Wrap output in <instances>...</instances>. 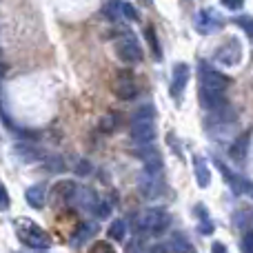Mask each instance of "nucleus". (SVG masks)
<instances>
[{"label":"nucleus","mask_w":253,"mask_h":253,"mask_svg":"<svg viewBox=\"0 0 253 253\" xmlns=\"http://www.w3.org/2000/svg\"><path fill=\"white\" fill-rule=\"evenodd\" d=\"M156 109L151 105L140 107L133 114V120H131V140L135 144H149L153 138H156Z\"/></svg>","instance_id":"nucleus-1"},{"label":"nucleus","mask_w":253,"mask_h":253,"mask_svg":"<svg viewBox=\"0 0 253 253\" xmlns=\"http://www.w3.org/2000/svg\"><path fill=\"white\" fill-rule=\"evenodd\" d=\"M13 229H16V236L20 238V242H25L31 249H49L51 247V236L42 227H38L34 220L18 218L13 222Z\"/></svg>","instance_id":"nucleus-2"},{"label":"nucleus","mask_w":253,"mask_h":253,"mask_svg":"<svg viewBox=\"0 0 253 253\" xmlns=\"http://www.w3.org/2000/svg\"><path fill=\"white\" fill-rule=\"evenodd\" d=\"M138 224L142 231L153 233V236H160V233H165L167 227H169V213H167L165 209L153 207V209H147L142 215H140Z\"/></svg>","instance_id":"nucleus-3"},{"label":"nucleus","mask_w":253,"mask_h":253,"mask_svg":"<svg viewBox=\"0 0 253 253\" xmlns=\"http://www.w3.org/2000/svg\"><path fill=\"white\" fill-rule=\"evenodd\" d=\"M231 80L227 78L224 74L220 71L211 69V67H200V91H207V93H224V89L229 87Z\"/></svg>","instance_id":"nucleus-4"},{"label":"nucleus","mask_w":253,"mask_h":253,"mask_svg":"<svg viewBox=\"0 0 253 253\" xmlns=\"http://www.w3.org/2000/svg\"><path fill=\"white\" fill-rule=\"evenodd\" d=\"M116 53H118V58L123 62H126V65H133V62L142 60V47H140L138 40L131 34H125L116 40Z\"/></svg>","instance_id":"nucleus-5"},{"label":"nucleus","mask_w":253,"mask_h":253,"mask_svg":"<svg viewBox=\"0 0 253 253\" xmlns=\"http://www.w3.org/2000/svg\"><path fill=\"white\" fill-rule=\"evenodd\" d=\"M213 58H215V62H220V65H224V67H236L238 62L242 60V44H240V40H238V38L224 40V42L215 49Z\"/></svg>","instance_id":"nucleus-6"},{"label":"nucleus","mask_w":253,"mask_h":253,"mask_svg":"<svg viewBox=\"0 0 253 253\" xmlns=\"http://www.w3.org/2000/svg\"><path fill=\"white\" fill-rule=\"evenodd\" d=\"M222 25H224V20H222V16H220L215 9L207 7L196 16V29L200 31V34H205V36L215 34L218 29H222Z\"/></svg>","instance_id":"nucleus-7"},{"label":"nucleus","mask_w":253,"mask_h":253,"mask_svg":"<svg viewBox=\"0 0 253 253\" xmlns=\"http://www.w3.org/2000/svg\"><path fill=\"white\" fill-rule=\"evenodd\" d=\"M114 93L120 100H133V98L138 96V84H135V78L129 71H120V74L116 76Z\"/></svg>","instance_id":"nucleus-8"},{"label":"nucleus","mask_w":253,"mask_h":253,"mask_svg":"<svg viewBox=\"0 0 253 253\" xmlns=\"http://www.w3.org/2000/svg\"><path fill=\"white\" fill-rule=\"evenodd\" d=\"M189 76H191V69H189V65H184V62H178V65L173 67V74H171V84H169V91H171V96H173V98L182 96V91L187 89Z\"/></svg>","instance_id":"nucleus-9"},{"label":"nucleus","mask_w":253,"mask_h":253,"mask_svg":"<svg viewBox=\"0 0 253 253\" xmlns=\"http://www.w3.org/2000/svg\"><path fill=\"white\" fill-rule=\"evenodd\" d=\"M138 158L142 160V165H144V171L147 173H160L162 171V156H160V151L158 149H147V151H140L138 153Z\"/></svg>","instance_id":"nucleus-10"},{"label":"nucleus","mask_w":253,"mask_h":253,"mask_svg":"<svg viewBox=\"0 0 253 253\" xmlns=\"http://www.w3.org/2000/svg\"><path fill=\"white\" fill-rule=\"evenodd\" d=\"M193 173H196V182L200 184L202 189L211 184V171H209V165H207L205 158H193Z\"/></svg>","instance_id":"nucleus-11"},{"label":"nucleus","mask_w":253,"mask_h":253,"mask_svg":"<svg viewBox=\"0 0 253 253\" xmlns=\"http://www.w3.org/2000/svg\"><path fill=\"white\" fill-rule=\"evenodd\" d=\"M25 198L34 209H42L44 198H47V187L44 184H34V187H29L25 191Z\"/></svg>","instance_id":"nucleus-12"},{"label":"nucleus","mask_w":253,"mask_h":253,"mask_svg":"<svg viewBox=\"0 0 253 253\" xmlns=\"http://www.w3.org/2000/svg\"><path fill=\"white\" fill-rule=\"evenodd\" d=\"M74 191H76V184L74 182H69V180H65V182H58L56 187H53V193H51V198H53V202L58 205V200L62 198V202H71L74 200Z\"/></svg>","instance_id":"nucleus-13"},{"label":"nucleus","mask_w":253,"mask_h":253,"mask_svg":"<svg viewBox=\"0 0 253 253\" xmlns=\"http://www.w3.org/2000/svg\"><path fill=\"white\" fill-rule=\"evenodd\" d=\"M140 189L147 198H156L160 193V182L156 180V173H147L142 180H140Z\"/></svg>","instance_id":"nucleus-14"},{"label":"nucleus","mask_w":253,"mask_h":253,"mask_svg":"<svg viewBox=\"0 0 253 253\" xmlns=\"http://www.w3.org/2000/svg\"><path fill=\"white\" fill-rule=\"evenodd\" d=\"M98 233V224L96 222H87V224H80L78 233L74 238V245H84L87 240H91L93 236Z\"/></svg>","instance_id":"nucleus-15"},{"label":"nucleus","mask_w":253,"mask_h":253,"mask_svg":"<svg viewBox=\"0 0 253 253\" xmlns=\"http://www.w3.org/2000/svg\"><path fill=\"white\" fill-rule=\"evenodd\" d=\"M171 251L173 253H196L193 251V247L189 245V240L182 236V233H175V236L171 238Z\"/></svg>","instance_id":"nucleus-16"},{"label":"nucleus","mask_w":253,"mask_h":253,"mask_svg":"<svg viewBox=\"0 0 253 253\" xmlns=\"http://www.w3.org/2000/svg\"><path fill=\"white\" fill-rule=\"evenodd\" d=\"M16 156L20 158L22 162H34V160H38L40 158V153H38V149H34V147H27V144H16Z\"/></svg>","instance_id":"nucleus-17"},{"label":"nucleus","mask_w":253,"mask_h":253,"mask_svg":"<svg viewBox=\"0 0 253 253\" xmlns=\"http://www.w3.org/2000/svg\"><path fill=\"white\" fill-rule=\"evenodd\" d=\"M144 36H147V40H149V47H151V51H153V58H156V60H160L162 51H160V44H158L156 29H153V27H147V29H144Z\"/></svg>","instance_id":"nucleus-18"},{"label":"nucleus","mask_w":253,"mask_h":253,"mask_svg":"<svg viewBox=\"0 0 253 253\" xmlns=\"http://www.w3.org/2000/svg\"><path fill=\"white\" fill-rule=\"evenodd\" d=\"M125 231H126V224L123 220H116V222L109 227V238L116 242H120V240H125Z\"/></svg>","instance_id":"nucleus-19"},{"label":"nucleus","mask_w":253,"mask_h":253,"mask_svg":"<svg viewBox=\"0 0 253 253\" xmlns=\"http://www.w3.org/2000/svg\"><path fill=\"white\" fill-rule=\"evenodd\" d=\"M120 4H123V2H120V0H109V4H107V9H105V11H107V16H109V18H114V20H118V18H120V13H123V9H120Z\"/></svg>","instance_id":"nucleus-20"},{"label":"nucleus","mask_w":253,"mask_h":253,"mask_svg":"<svg viewBox=\"0 0 253 253\" xmlns=\"http://www.w3.org/2000/svg\"><path fill=\"white\" fill-rule=\"evenodd\" d=\"M120 9H123V16L125 18H129V20H140V13H138V9H135L133 4L123 2V4H120Z\"/></svg>","instance_id":"nucleus-21"},{"label":"nucleus","mask_w":253,"mask_h":253,"mask_svg":"<svg viewBox=\"0 0 253 253\" xmlns=\"http://www.w3.org/2000/svg\"><path fill=\"white\" fill-rule=\"evenodd\" d=\"M89 253H116V249L109 245V242H93L91 249H89Z\"/></svg>","instance_id":"nucleus-22"},{"label":"nucleus","mask_w":253,"mask_h":253,"mask_svg":"<svg viewBox=\"0 0 253 253\" xmlns=\"http://www.w3.org/2000/svg\"><path fill=\"white\" fill-rule=\"evenodd\" d=\"M93 211H96L98 218H107V215L111 213V207H109V202H98V205L93 207Z\"/></svg>","instance_id":"nucleus-23"},{"label":"nucleus","mask_w":253,"mask_h":253,"mask_svg":"<svg viewBox=\"0 0 253 253\" xmlns=\"http://www.w3.org/2000/svg\"><path fill=\"white\" fill-rule=\"evenodd\" d=\"M242 253H253V231L245 233L242 238Z\"/></svg>","instance_id":"nucleus-24"},{"label":"nucleus","mask_w":253,"mask_h":253,"mask_svg":"<svg viewBox=\"0 0 253 253\" xmlns=\"http://www.w3.org/2000/svg\"><path fill=\"white\" fill-rule=\"evenodd\" d=\"M9 209V193H7V187L0 184V211Z\"/></svg>","instance_id":"nucleus-25"},{"label":"nucleus","mask_w":253,"mask_h":253,"mask_svg":"<svg viewBox=\"0 0 253 253\" xmlns=\"http://www.w3.org/2000/svg\"><path fill=\"white\" fill-rule=\"evenodd\" d=\"M220 2H222L227 9H231V11H238V9H242L245 0H220Z\"/></svg>","instance_id":"nucleus-26"},{"label":"nucleus","mask_w":253,"mask_h":253,"mask_svg":"<svg viewBox=\"0 0 253 253\" xmlns=\"http://www.w3.org/2000/svg\"><path fill=\"white\" fill-rule=\"evenodd\" d=\"M236 22H238L240 27H245V29L249 31V34H253V20H251V18H238Z\"/></svg>","instance_id":"nucleus-27"},{"label":"nucleus","mask_w":253,"mask_h":253,"mask_svg":"<svg viewBox=\"0 0 253 253\" xmlns=\"http://www.w3.org/2000/svg\"><path fill=\"white\" fill-rule=\"evenodd\" d=\"M114 123L118 125V120H116L114 116H107V118L102 120V129H105V131H111V129H114Z\"/></svg>","instance_id":"nucleus-28"},{"label":"nucleus","mask_w":253,"mask_h":253,"mask_svg":"<svg viewBox=\"0 0 253 253\" xmlns=\"http://www.w3.org/2000/svg\"><path fill=\"white\" fill-rule=\"evenodd\" d=\"M198 229H200V233H205V236H209V233H213V224H211L209 220H207V222H205V220H202V222H200V227H198Z\"/></svg>","instance_id":"nucleus-29"},{"label":"nucleus","mask_w":253,"mask_h":253,"mask_svg":"<svg viewBox=\"0 0 253 253\" xmlns=\"http://www.w3.org/2000/svg\"><path fill=\"white\" fill-rule=\"evenodd\" d=\"M211 253H229V249L222 245V242H213V247H211Z\"/></svg>","instance_id":"nucleus-30"},{"label":"nucleus","mask_w":253,"mask_h":253,"mask_svg":"<svg viewBox=\"0 0 253 253\" xmlns=\"http://www.w3.org/2000/svg\"><path fill=\"white\" fill-rule=\"evenodd\" d=\"M76 169H78L76 173H80V175H87L89 173V165H87V162H78V167H76Z\"/></svg>","instance_id":"nucleus-31"},{"label":"nucleus","mask_w":253,"mask_h":253,"mask_svg":"<svg viewBox=\"0 0 253 253\" xmlns=\"http://www.w3.org/2000/svg\"><path fill=\"white\" fill-rule=\"evenodd\" d=\"M4 76H7V65H2V62H0V83H2Z\"/></svg>","instance_id":"nucleus-32"},{"label":"nucleus","mask_w":253,"mask_h":253,"mask_svg":"<svg viewBox=\"0 0 253 253\" xmlns=\"http://www.w3.org/2000/svg\"><path fill=\"white\" fill-rule=\"evenodd\" d=\"M151 253H167V249H165V247H153Z\"/></svg>","instance_id":"nucleus-33"},{"label":"nucleus","mask_w":253,"mask_h":253,"mask_svg":"<svg viewBox=\"0 0 253 253\" xmlns=\"http://www.w3.org/2000/svg\"><path fill=\"white\" fill-rule=\"evenodd\" d=\"M245 193H249V196H253V184H251V182H247V187H245Z\"/></svg>","instance_id":"nucleus-34"},{"label":"nucleus","mask_w":253,"mask_h":253,"mask_svg":"<svg viewBox=\"0 0 253 253\" xmlns=\"http://www.w3.org/2000/svg\"><path fill=\"white\" fill-rule=\"evenodd\" d=\"M142 2H147V4H149V2H151V0H142Z\"/></svg>","instance_id":"nucleus-35"},{"label":"nucleus","mask_w":253,"mask_h":253,"mask_svg":"<svg viewBox=\"0 0 253 253\" xmlns=\"http://www.w3.org/2000/svg\"><path fill=\"white\" fill-rule=\"evenodd\" d=\"M251 36H253V34H251Z\"/></svg>","instance_id":"nucleus-36"}]
</instances>
